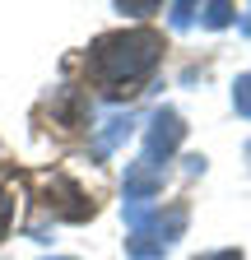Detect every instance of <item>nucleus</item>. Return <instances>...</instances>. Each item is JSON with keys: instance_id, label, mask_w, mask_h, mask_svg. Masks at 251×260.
I'll use <instances>...</instances> for the list:
<instances>
[{"instance_id": "nucleus-7", "label": "nucleus", "mask_w": 251, "mask_h": 260, "mask_svg": "<svg viewBox=\"0 0 251 260\" xmlns=\"http://www.w3.org/2000/svg\"><path fill=\"white\" fill-rule=\"evenodd\" d=\"M233 107L242 116H251V75H237V84H233Z\"/></svg>"}, {"instance_id": "nucleus-9", "label": "nucleus", "mask_w": 251, "mask_h": 260, "mask_svg": "<svg viewBox=\"0 0 251 260\" xmlns=\"http://www.w3.org/2000/svg\"><path fill=\"white\" fill-rule=\"evenodd\" d=\"M196 14H200V5H186V0H181V5H172V23H177V28H186Z\"/></svg>"}, {"instance_id": "nucleus-8", "label": "nucleus", "mask_w": 251, "mask_h": 260, "mask_svg": "<svg viewBox=\"0 0 251 260\" xmlns=\"http://www.w3.org/2000/svg\"><path fill=\"white\" fill-rule=\"evenodd\" d=\"M10 223H14V190L0 181V237L10 233Z\"/></svg>"}, {"instance_id": "nucleus-3", "label": "nucleus", "mask_w": 251, "mask_h": 260, "mask_svg": "<svg viewBox=\"0 0 251 260\" xmlns=\"http://www.w3.org/2000/svg\"><path fill=\"white\" fill-rule=\"evenodd\" d=\"M181 140H186V125H181V116L172 112V107H159L149 116V135H144V153H140V162H149V168H168V158L181 149Z\"/></svg>"}, {"instance_id": "nucleus-4", "label": "nucleus", "mask_w": 251, "mask_h": 260, "mask_svg": "<svg viewBox=\"0 0 251 260\" xmlns=\"http://www.w3.org/2000/svg\"><path fill=\"white\" fill-rule=\"evenodd\" d=\"M51 116L66 125V130L88 125V98H84L79 88H60V93H51Z\"/></svg>"}, {"instance_id": "nucleus-1", "label": "nucleus", "mask_w": 251, "mask_h": 260, "mask_svg": "<svg viewBox=\"0 0 251 260\" xmlns=\"http://www.w3.org/2000/svg\"><path fill=\"white\" fill-rule=\"evenodd\" d=\"M159 60H163V38L153 28H131V32H112V38L93 42L88 70L107 98H131L159 70Z\"/></svg>"}, {"instance_id": "nucleus-6", "label": "nucleus", "mask_w": 251, "mask_h": 260, "mask_svg": "<svg viewBox=\"0 0 251 260\" xmlns=\"http://www.w3.org/2000/svg\"><path fill=\"white\" fill-rule=\"evenodd\" d=\"M200 14H205V23H209V28H228L237 10H233V5H224V0H214V5H200Z\"/></svg>"}, {"instance_id": "nucleus-10", "label": "nucleus", "mask_w": 251, "mask_h": 260, "mask_svg": "<svg viewBox=\"0 0 251 260\" xmlns=\"http://www.w3.org/2000/svg\"><path fill=\"white\" fill-rule=\"evenodd\" d=\"M196 260H237V251H214V255H196Z\"/></svg>"}, {"instance_id": "nucleus-2", "label": "nucleus", "mask_w": 251, "mask_h": 260, "mask_svg": "<svg viewBox=\"0 0 251 260\" xmlns=\"http://www.w3.org/2000/svg\"><path fill=\"white\" fill-rule=\"evenodd\" d=\"M186 205L149 209V200H125V223H131V237H125V251L131 260H159L163 251H172V242L186 233Z\"/></svg>"}, {"instance_id": "nucleus-5", "label": "nucleus", "mask_w": 251, "mask_h": 260, "mask_svg": "<svg viewBox=\"0 0 251 260\" xmlns=\"http://www.w3.org/2000/svg\"><path fill=\"white\" fill-rule=\"evenodd\" d=\"M103 125H107V130H103L98 140H93V153H98V158H107V153H112L125 135H131V125H135V121H131V116H112V121H103Z\"/></svg>"}, {"instance_id": "nucleus-11", "label": "nucleus", "mask_w": 251, "mask_h": 260, "mask_svg": "<svg viewBox=\"0 0 251 260\" xmlns=\"http://www.w3.org/2000/svg\"><path fill=\"white\" fill-rule=\"evenodd\" d=\"M242 28H246V32H251V14H246V19H242Z\"/></svg>"}]
</instances>
